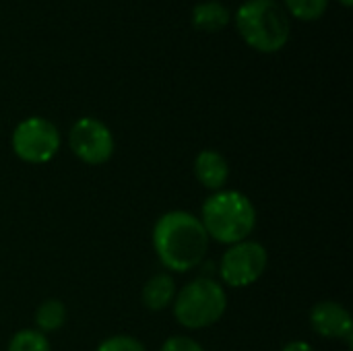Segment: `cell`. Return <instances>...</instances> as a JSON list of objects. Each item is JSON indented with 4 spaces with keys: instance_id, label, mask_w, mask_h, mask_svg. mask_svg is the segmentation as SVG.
Listing matches in <instances>:
<instances>
[{
    "instance_id": "obj_6",
    "label": "cell",
    "mask_w": 353,
    "mask_h": 351,
    "mask_svg": "<svg viewBox=\"0 0 353 351\" xmlns=\"http://www.w3.org/2000/svg\"><path fill=\"white\" fill-rule=\"evenodd\" d=\"M14 155L25 163H48L60 149V132L48 118L31 116L17 124L10 139Z\"/></svg>"
},
{
    "instance_id": "obj_3",
    "label": "cell",
    "mask_w": 353,
    "mask_h": 351,
    "mask_svg": "<svg viewBox=\"0 0 353 351\" xmlns=\"http://www.w3.org/2000/svg\"><path fill=\"white\" fill-rule=\"evenodd\" d=\"M240 37L261 54H275L290 41L292 21L277 0H246L236 12Z\"/></svg>"
},
{
    "instance_id": "obj_10",
    "label": "cell",
    "mask_w": 353,
    "mask_h": 351,
    "mask_svg": "<svg viewBox=\"0 0 353 351\" xmlns=\"http://www.w3.org/2000/svg\"><path fill=\"white\" fill-rule=\"evenodd\" d=\"M190 21H192L194 29L205 31V33H215V31H221L230 25L232 12L223 2L207 0V2H199L192 8Z\"/></svg>"
},
{
    "instance_id": "obj_13",
    "label": "cell",
    "mask_w": 353,
    "mask_h": 351,
    "mask_svg": "<svg viewBox=\"0 0 353 351\" xmlns=\"http://www.w3.org/2000/svg\"><path fill=\"white\" fill-rule=\"evenodd\" d=\"M6 351H52V345L43 333L35 329H23L10 337Z\"/></svg>"
},
{
    "instance_id": "obj_11",
    "label": "cell",
    "mask_w": 353,
    "mask_h": 351,
    "mask_svg": "<svg viewBox=\"0 0 353 351\" xmlns=\"http://www.w3.org/2000/svg\"><path fill=\"white\" fill-rule=\"evenodd\" d=\"M176 298V283L174 277L168 273H157L147 279L143 285V304L151 312H161L172 306Z\"/></svg>"
},
{
    "instance_id": "obj_14",
    "label": "cell",
    "mask_w": 353,
    "mask_h": 351,
    "mask_svg": "<svg viewBox=\"0 0 353 351\" xmlns=\"http://www.w3.org/2000/svg\"><path fill=\"white\" fill-rule=\"evenodd\" d=\"M288 14L300 21H316L327 12L329 0H283Z\"/></svg>"
},
{
    "instance_id": "obj_7",
    "label": "cell",
    "mask_w": 353,
    "mask_h": 351,
    "mask_svg": "<svg viewBox=\"0 0 353 351\" xmlns=\"http://www.w3.org/2000/svg\"><path fill=\"white\" fill-rule=\"evenodd\" d=\"M68 145L72 153L87 166H101L112 159L116 141L112 130L97 118H79L70 132H68Z\"/></svg>"
},
{
    "instance_id": "obj_8",
    "label": "cell",
    "mask_w": 353,
    "mask_h": 351,
    "mask_svg": "<svg viewBox=\"0 0 353 351\" xmlns=\"http://www.w3.org/2000/svg\"><path fill=\"white\" fill-rule=\"evenodd\" d=\"M310 327L325 339H343L347 345H352V314L343 304L335 300H323L312 306Z\"/></svg>"
},
{
    "instance_id": "obj_12",
    "label": "cell",
    "mask_w": 353,
    "mask_h": 351,
    "mask_svg": "<svg viewBox=\"0 0 353 351\" xmlns=\"http://www.w3.org/2000/svg\"><path fill=\"white\" fill-rule=\"evenodd\" d=\"M66 317H68V312H66L64 302H60V300H56V298H48V300L41 302V304L37 306V310H35V317H33V321H35V331H39V333H43V335L56 333V331H60V329L64 327Z\"/></svg>"
},
{
    "instance_id": "obj_4",
    "label": "cell",
    "mask_w": 353,
    "mask_h": 351,
    "mask_svg": "<svg viewBox=\"0 0 353 351\" xmlns=\"http://www.w3.org/2000/svg\"><path fill=\"white\" fill-rule=\"evenodd\" d=\"M172 304L178 325L190 331H199L221 321L228 308V296L219 281L211 277H199L186 283L176 294Z\"/></svg>"
},
{
    "instance_id": "obj_15",
    "label": "cell",
    "mask_w": 353,
    "mask_h": 351,
    "mask_svg": "<svg viewBox=\"0 0 353 351\" xmlns=\"http://www.w3.org/2000/svg\"><path fill=\"white\" fill-rule=\"evenodd\" d=\"M95 351H147V348L130 335H114L101 341Z\"/></svg>"
},
{
    "instance_id": "obj_1",
    "label": "cell",
    "mask_w": 353,
    "mask_h": 351,
    "mask_svg": "<svg viewBox=\"0 0 353 351\" xmlns=\"http://www.w3.org/2000/svg\"><path fill=\"white\" fill-rule=\"evenodd\" d=\"M153 248L168 271L188 273L205 261L209 236L196 215L168 211L153 225Z\"/></svg>"
},
{
    "instance_id": "obj_18",
    "label": "cell",
    "mask_w": 353,
    "mask_h": 351,
    "mask_svg": "<svg viewBox=\"0 0 353 351\" xmlns=\"http://www.w3.org/2000/svg\"><path fill=\"white\" fill-rule=\"evenodd\" d=\"M339 2H341L343 6H352L353 4V0H339Z\"/></svg>"
},
{
    "instance_id": "obj_5",
    "label": "cell",
    "mask_w": 353,
    "mask_h": 351,
    "mask_svg": "<svg viewBox=\"0 0 353 351\" xmlns=\"http://www.w3.org/2000/svg\"><path fill=\"white\" fill-rule=\"evenodd\" d=\"M269 267V252L256 240H242L232 244L219 263V277L230 288H250Z\"/></svg>"
},
{
    "instance_id": "obj_16",
    "label": "cell",
    "mask_w": 353,
    "mask_h": 351,
    "mask_svg": "<svg viewBox=\"0 0 353 351\" xmlns=\"http://www.w3.org/2000/svg\"><path fill=\"white\" fill-rule=\"evenodd\" d=\"M159 351H205L201 348L199 341L190 339V337H184V335H178V337H170Z\"/></svg>"
},
{
    "instance_id": "obj_17",
    "label": "cell",
    "mask_w": 353,
    "mask_h": 351,
    "mask_svg": "<svg viewBox=\"0 0 353 351\" xmlns=\"http://www.w3.org/2000/svg\"><path fill=\"white\" fill-rule=\"evenodd\" d=\"M281 351H314V348L310 343H306V341H292Z\"/></svg>"
},
{
    "instance_id": "obj_9",
    "label": "cell",
    "mask_w": 353,
    "mask_h": 351,
    "mask_svg": "<svg viewBox=\"0 0 353 351\" xmlns=\"http://www.w3.org/2000/svg\"><path fill=\"white\" fill-rule=\"evenodd\" d=\"M194 176L199 184L205 186L207 190H213V192L223 190L230 178L228 159L215 149H205L194 159Z\"/></svg>"
},
{
    "instance_id": "obj_2",
    "label": "cell",
    "mask_w": 353,
    "mask_h": 351,
    "mask_svg": "<svg viewBox=\"0 0 353 351\" xmlns=\"http://www.w3.org/2000/svg\"><path fill=\"white\" fill-rule=\"evenodd\" d=\"M199 219L209 238L232 246L250 238L256 228V209L238 190H217L205 201Z\"/></svg>"
}]
</instances>
